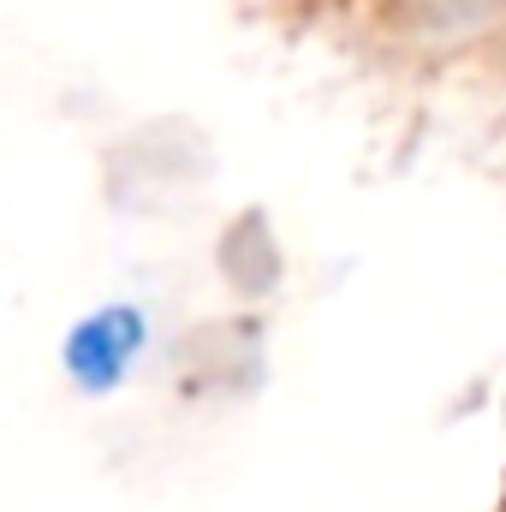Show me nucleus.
I'll return each instance as SVG.
<instances>
[{
    "mask_svg": "<svg viewBox=\"0 0 506 512\" xmlns=\"http://www.w3.org/2000/svg\"><path fill=\"white\" fill-rule=\"evenodd\" d=\"M149 346V322L137 304H102L66 334V376L84 393H114Z\"/></svg>",
    "mask_w": 506,
    "mask_h": 512,
    "instance_id": "obj_1",
    "label": "nucleus"
}]
</instances>
